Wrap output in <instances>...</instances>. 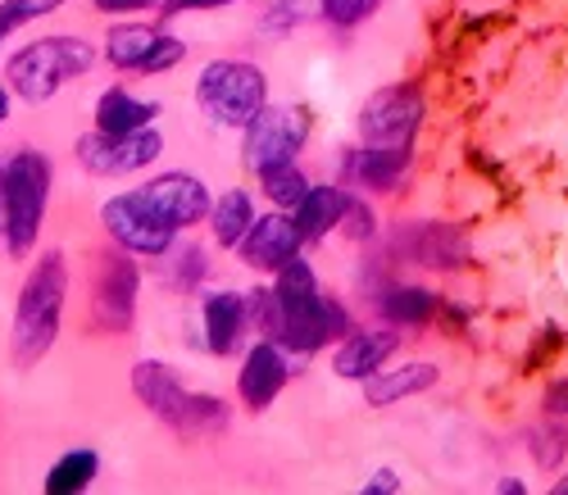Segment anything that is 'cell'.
Wrapping results in <instances>:
<instances>
[{"instance_id": "1", "label": "cell", "mask_w": 568, "mask_h": 495, "mask_svg": "<svg viewBox=\"0 0 568 495\" xmlns=\"http://www.w3.org/2000/svg\"><path fill=\"white\" fill-rule=\"evenodd\" d=\"M64 295H69V269L60 251H45L37 260V269L23 282L19 310H14V364L19 368H37L51 345L60 336V319H64Z\"/></svg>"}, {"instance_id": "2", "label": "cell", "mask_w": 568, "mask_h": 495, "mask_svg": "<svg viewBox=\"0 0 568 495\" xmlns=\"http://www.w3.org/2000/svg\"><path fill=\"white\" fill-rule=\"evenodd\" d=\"M132 391L155 418H164L182 436H210L227 427V405L219 395H196L178 382V373L160 360H141L132 368Z\"/></svg>"}, {"instance_id": "3", "label": "cell", "mask_w": 568, "mask_h": 495, "mask_svg": "<svg viewBox=\"0 0 568 495\" xmlns=\"http://www.w3.org/2000/svg\"><path fill=\"white\" fill-rule=\"evenodd\" d=\"M91 46L82 37H45V41H32L10 60L6 78L10 87L23 95L28 105H41L69 82V78H82L91 69Z\"/></svg>"}, {"instance_id": "4", "label": "cell", "mask_w": 568, "mask_h": 495, "mask_svg": "<svg viewBox=\"0 0 568 495\" xmlns=\"http://www.w3.org/2000/svg\"><path fill=\"white\" fill-rule=\"evenodd\" d=\"M196 105L219 128H246L268 105V82L246 60H214L196 82Z\"/></svg>"}, {"instance_id": "5", "label": "cell", "mask_w": 568, "mask_h": 495, "mask_svg": "<svg viewBox=\"0 0 568 495\" xmlns=\"http://www.w3.org/2000/svg\"><path fill=\"white\" fill-rule=\"evenodd\" d=\"M45 195H51V164L37 151H19L6 164V251L14 260L32 255L45 219Z\"/></svg>"}, {"instance_id": "6", "label": "cell", "mask_w": 568, "mask_h": 495, "mask_svg": "<svg viewBox=\"0 0 568 495\" xmlns=\"http://www.w3.org/2000/svg\"><path fill=\"white\" fill-rule=\"evenodd\" d=\"M164 151V141L160 132L151 128H136V132H87L78 141V160L87 173H97V178H119V173H136V169H146L155 164Z\"/></svg>"}, {"instance_id": "7", "label": "cell", "mask_w": 568, "mask_h": 495, "mask_svg": "<svg viewBox=\"0 0 568 495\" xmlns=\"http://www.w3.org/2000/svg\"><path fill=\"white\" fill-rule=\"evenodd\" d=\"M101 219H105L110 236L123 245V251L146 255V260L169 255V245H173V228H169V223L146 205V195H141V191H128V195H114V201H105Z\"/></svg>"}, {"instance_id": "8", "label": "cell", "mask_w": 568, "mask_h": 495, "mask_svg": "<svg viewBox=\"0 0 568 495\" xmlns=\"http://www.w3.org/2000/svg\"><path fill=\"white\" fill-rule=\"evenodd\" d=\"M423 123V95L414 87H383L359 110V137L368 145H409Z\"/></svg>"}, {"instance_id": "9", "label": "cell", "mask_w": 568, "mask_h": 495, "mask_svg": "<svg viewBox=\"0 0 568 495\" xmlns=\"http://www.w3.org/2000/svg\"><path fill=\"white\" fill-rule=\"evenodd\" d=\"M132 251H110L101 255L97 264V286H91V310H97V323L114 336H123L132 327V314H136V286H141V273L136 264L128 260Z\"/></svg>"}, {"instance_id": "10", "label": "cell", "mask_w": 568, "mask_h": 495, "mask_svg": "<svg viewBox=\"0 0 568 495\" xmlns=\"http://www.w3.org/2000/svg\"><path fill=\"white\" fill-rule=\"evenodd\" d=\"M305 137H310V114L305 110L264 105L246 123V164L251 169H268V164H282V160H296Z\"/></svg>"}, {"instance_id": "11", "label": "cell", "mask_w": 568, "mask_h": 495, "mask_svg": "<svg viewBox=\"0 0 568 495\" xmlns=\"http://www.w3.org/2000/svg\"><path fill=\"white\" fill-rule=\"evenodd\" d=\"M141 195H146V205H151L173 232H178V228H192V223H201V219L210 214V191H205V182L192 178V173H164V178H155V182L141 186Z\"/></svg>"}, {"instance_id": "12", "label": "cell", "mask_w": 568, "mask_h": 495, "mask_svg": "<svg viewBox=\"0 0 568 495\" xmlns=\"http://www.w3.org/2000/svg\"><path fill=\"white\" fill-rule=\"evenodd\" d=\"M301 228L292 219L282 214H264V219H251L246 236L236 241L242 245V264L246 269H260V273H277L282 264H287L296 251H301Z\"/></svg>"}, {"instance_id": "13", "label": "cell", "mask_w": 568, "mask_h": 495, "mask_svg": "<svg viewBox=\"0 0 568 495\" xmlns=\"http://www.w3.org/2000/svg\"><path fill=\"white\" fill-rule=\"evenodd\" d=\"M287 377H292V364H287V355H282V345L260 341L246 355V368H242V382L236 386H242V401L251 410H268L277 401V391L287 386Z\"/></svg>"}, {"instance_id": "14", "label": "cell", "mask_w": 568, "mask_h": 495, "mask_svg": "<svg viewBox=\"0 0 568 495\" xmlns=\"http://www.w3.org/2000/svg\"><path fill=\"white\" fill-rule=\"evenodd\" d=\"M396 351H400V332H355V336L342 341V351L333 355V368L346 382H364V377H373L377 368H383Z\"/></svg>"}, {"instance_id": "15", "label": "cell", "mask_w": 568, "mask_h": 495, "mask_svg": "<svg viewBox=\"0 0 568 495\" xmlns=\"http://www.w3.org/2000/svg\"><path fill=\"white\" fill-rule=\"evenodd\" d=\"M428 386H437V364H423L418 360V364H405V368H392V373L377 368L373 377H364V401L373 410H387V405L405 401V395L428 391Z\"/></svg>"}, {"instance_id": "16", "label": "cell", "mask_w": 568, "mask_h": 495, "mask_svg": "<svg viewBox=\"0 0 568 495\" xmlns=\"http://www.w3.org/2000/svg\"><path fill=\"white\" fill-rule=\"evenodd\" d=\"M346 201H351V195H346L342 186H310V191L301 195V205L292 210V223L301 228L305 241H318V236H327L333 228H342Z\"/></svg>"}, {"instance_id": "17", "label": "cell", "mask_w": 568, "mask_h": 495, "mask_svg": "<svg viewBox=\"0 0 568 495\" xmlns=\"http://www.w3.org/2000/svg\"><path fill=\"white\" fill-rule=\"evenodd\" d=\"M205 341H210V351L214 355H227L236 351V341H242L246 332V295H236V291H219L205 301Z\"/></svg>"}, {"instance_id": "18", "label": "cell", "mask_w": 568, "mask_h": 495, "mask_svg": "<svg viewBox=\"0 0 568 495\" xmlns=\"http://www.w3.org/2000/svg\"><path fill=\"white\" fill-rule=\"evenodd\" d=\"M409 169V145H368L351 160V178L373 191H392Z\"/></svg>"}, {"instance_id": "19", "label": "cell", "mask_w": 568, "mask_h": 495, "mask_svg": "<svg viewBox=\"0 0 568 495\" xmlns=\"http://www.w3.org/2000/svg\"><path fill=\"white\" fill-rule=\"evenodd\" d=\"M405 251L418 260V264H428V269H455L464 260V241L442 228V223H418L409 236H405Z\"/></svg>"}, {"instance_id": "20", "label": "cell", "mask_w": 568, "mask_h": 495, "mask_svg": "<svg viewBox=\"0 0 568 495\" xmlns=\"http://www.w3.org/2000/svg\"><path fill=\"white\" fill-rule=\"evenodd\" d=\"M155 114H160L155 101H136V95L114 87V91L101 95V105H97V128L101 132H136V128H146Z\"/></svg>"}, {"instance_id": "21", "label": "cell", "mask_w": 568, "mask_h": 495, "mask_svg": "<svg viewBox=\"0 0 568 495\" xmlns=\"http://www.w3.org/2000/svg\"><path fill=\"white\" fill-rule=\"evenodd\" d=\"M160 37L164 32H155V28H146V23H119L105 41V55H110V64L114 69H136L141 73V64L151 60V51L160 46Z\"/></svg>"}, {"instance_id": "22", "label": "cell", "mask_w": 568, "mask_h": 495, "mask_svg": "<svg viewBox=\"0 0 568 495\" xmlns=\"http://www.w3.org/2000/svg\"><path fill=\"white\" fill-rule=\"evenodd\" d=\"M383 314L400 327H423L437 314V295L428 286H392L383 295Z\"/></svg>"}, {"instance_id": "23", "label": "cell", "mask_w": 568, "mask_h": 495, "mask_svg": "<svg viewBox=\"0 0 568 495\" xmlns=\"http://www.w3.org/2000/svg\"><path fill=\"white\" fill-rule=\"evenodd\" d=\"M97 468H101L97 451H73V455H64V459L51 468V477H45V495H78V491H87L91 477H97Z\"/></svg>"}, {"instance_id": "24", "label": "cell", "mask_w": 568, "mask_h": 495, "mask_svg": "<svg viewBox=\"0 0 568 495\" xmlns=\"http://www.w3.org/2000/svg\"><path fill=\"white\" fill-rule=\"evenodd\" d=\"M210 219H214V241L219 245H236L246 236L255 210H251V201L242 191H227V195H219V205H210Z\"/></svg>"}, {"instance_id": "25", "label": "cell", "mask_w": 568, "mask_h": 495, "mask_svg": "<svg viewBox=\"0 0 568 495\" xmlns=\"http://www.w3.org/2000/svg\"><path fill=\"white\" fill-rule=\"evenodd\" d=\"M260 178H264V195H268L273 205H282V210H296V205H301V195L310 191L305 173H301L292 160H282V164L260 169Z\"/></svg>"}, {"instance_id": "26", "label": "cell", "mask_w": 568, "mask_h": 495, "mask_svg": "<svg viewBox=\"0 0 568 495\" xmlns=\"http://www.w3.org/2000/svg\"><path fill=\"white\" fill-rule=\"evenodd\" d=\"M60 6H64V0H6V6H0V41H6L14 28L32 23V19L55 14Z\"/></svg>"}, {"instance_id": "27", "label": "cell", "mask_w": 568, "mask_h": 495, "mask_svg": "<svg viewBox=\"0 0 568 495\" xmlns=\"http://www.w3.org/2000/svg\"><path fill=\"white\" fill-rule=\"evenodd\" d=\"M568 451V423H550V427H537L532 432V459L541 468H555Z\"/></svg>"}, {"instance_id": "28", "label": "cell", "mask_w": 568, "mask_h": 495, "mask_svg": "<svg viewBox=\"0 0 568 495\" xmlns=\"http://www.w3.org/2000/svg\"><path fill=\"white\" fill-rule=\"evenodd\" d=\"M318 14L337 28H355L377 14V0H318Z\"/></svg>"}, {"instance_id": "29", "label": "cell", "mask_w": 568, "mask_h": 495, "mask_svg": "<svg viewBox=\"0 0 568 495\" xmlns=\"http://www.w3.org/2000/svg\"><path fill=\"white\" fill-rule=\"evenodd\" d=\"M182 55H186V46H182L178 37H160V46L151 51V60L141 64V73H164V69H173Z\"/></svg>"}, {"instance_id": "30", "label": "cell", "mask_w": 568, "mask_h": 495, "mask_svg": "<svg viewBox=\"0 0 568 495\" xmlns=\"http://www.w3.org/2000/svg\"><path fill=\"white\" fill-rule=\"evenodd\" d=\"M342 228H346V236H355V241H364V236H373V210H368L364 201H346V214H342Z\"/></svg>"}, {"instance_id": "31", "label": "cell", "mask_w": 568, "mask_h": 495, "mask_svg": "<svg viewBox=\"0 0 568 495\" xmlns=\"http://www.w3.org/2000/svg\"><path fill=\"white\" fill-rule=\"evenodd\" d=\"M236 0H169L164 14H196V10H227Z\"/></svg>"}, {"instance_id": "32", "label": "cell", "mask_w": 568, "mask_h": 495, "mask_svg": "<svg viewBox=\"0 0 568 495\" xmlns=\"http://www.w3.org/2000/svg\"><path fill=\"white\" fill-rule=\"evenodd\" d=\"M387 491H400V473H392V468H383L373 482H364V495H387Z\"/></svg>"}, {"instance_id": "33", "label": "cell", "mask_w": 568, "mask_h": 495, "mask_svg": "<svg viewBox=\"0 0 568 495\" xmlns=\"http://www.w3.org/2000/svg\"><path fill=\"white\" fill-rule=\"evenodd\" d=\"M546 414H568V377L546 391Z\"/></svg>"}, {"instance_id": "34", "label": "cell", "mask_w": 568, "mask_h": 495, "mask_svg": "<svg viewBox=\"0 0 568 495\" xmlns=\"http://www.w3.org/2000/svg\"><path fill=\"white\" fill-rule=\"evenodd\" d=\"M146 6H155V0H97V10H105V14H132Z\"/></svg>"}, {"instance_id": "35", "label": "cell", "mask_w": 568, "mask_h": 495, "mask_svg": "<svg viewBox=\"0 0 568 495\" xmlns=\"http://www.w3.org/2000/svg\"><path fill=\"white\" fill-rule=\"evenodd\" d=\"M0 251H6V169H0Z\"/></svg>"}, {"instance_id": "36", "label": "cell", "mask_w": 568, "mask_h": 495, "mask_svg": "<svg viewBox=\"0 0 568 495\" xmlns=\"http://www.w3.org/2000/svg\"><path fill=\"white\" fill-rule=\"evenodd\" d=\"M6 119H10V91L0 87V123H6Z\"/></svg>"}, {"instance_id": "37", "label": "cell", "mask_w": 568, "mask_h": 495, "mask_svg": "<svg viewBox=\"0 0 568 495\" xmlns=\"http://www.w3.org/2000/svg\"><path fill=\"white\" fill-rule=\"evenodd\" d=\"M555 495H568V477H564V482H555Z\"/></svg>"}]
</instances>
